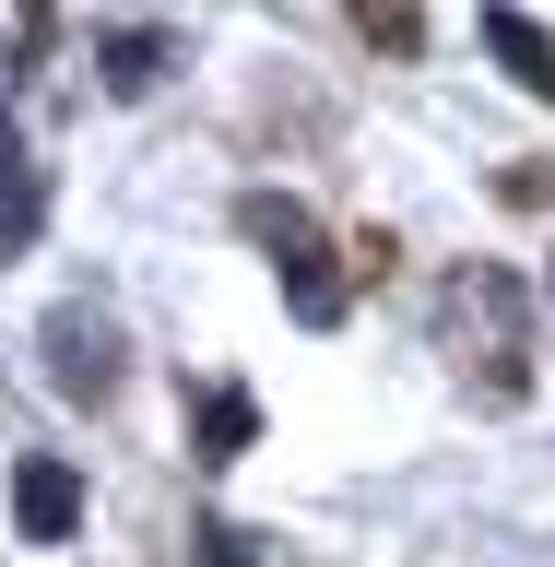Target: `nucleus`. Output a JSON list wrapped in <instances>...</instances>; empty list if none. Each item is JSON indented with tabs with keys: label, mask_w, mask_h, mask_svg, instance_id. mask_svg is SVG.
Here are the masks:
<instances>
[{
	"label": "nucleus",
	"mask_w": 555,
	"mask_h": 567,
	"mask_svg": "<svg viewBox=\"0 0 555 567\" xmlns=\"http://www.w3.org/2000/svg\"><path fill=\"white\" fill-rule=\"evenodd\" d=\"M35 343H48V390H60V402H119V319L106 308L71 296V308H48Z\"/></svg>",
	"instance_id": "obj_3"
},
{
	"label": "nucleus",
	"mask_w": 555,
	"mask_h": 567,
	"mask_svg": "<svg viewBox=\"0 0 555 567\" xmlns=\"http://www.w3.org/2000/svg\"><path fill=\"white\" fill-rule=\"evenodd\" d=\"M544 296H555V272H544Z\"/></svg>",
	"instance_id": "obj_11"
},
{
	"label": "nucleus",
	"mask_w": 555,
	"mask_h": 567,
	"mask_svg": "<svg viewBox=\"0 0 555 567\" xmlns=\"http://www.w3.org/2000/svg\"><path fill=\"white\" fill-rule=\"evenodd\" d=\"M248 437H260V402H248V390H202V414H189V461L225 473V461H248Z\"/></svg>",
	"instance_id": "obj_7"
},
{
	"label": "nucleus",
	"mask_w": 555,
	"mask_h": 567,
	"mask_svg": "<svg viewBox=\"0 0 555 567\" xmlns=\"http://www.w3.org/2000/svg\"><path fill=\"white\" fill-rule=\"evenodd\" d=\"M95 60H106V83H119V95H154L177 48H166L154 24H106V35H95Z\"/></svg>",
	"instance_id": "obj_8"
},
{
	"label": "nucleus",
	"mask_w": 555,
	"mask_h": 567,
	"mask_svg": "<svg viewBox=\"0 0 555 567\" xmlns=\"http://www.w3.org/2000/svg\"><path fill=\"white\" fill-rule=\"evenodd\" d=\"M367 48H390V60H414V48H425V12H367Z\"/></svg>",
	"instance_id": "obj_10"
},
{
	"label": "nucleus",
	"mask_w": 555,
	"mask_h": 567,
	"mask_svg": "<svg viewBox=\"0 0 555 567\" xmlns=\"http://www.w3.org/2000/svg\"><path fill=\"white\" fill-rule=\"evenodd\" d=\"M12 532H24V544H71V532H83V473H71V461H12Z\"/></svg>",
	"instance_id": "obj_4"
},
{
	"label": "nucleus",
	"mask_w": 555,
	"mask_h": 567,
	"mask_svg": "<svg viewBox=\"0 0 555 567\" xmlns=\"http://www.w3.org/2000/svg\"><path fill=\"white\" fill-rule=\"evenodd\" d=\"M189 544H202V567H260V532H237V520H202Z\"/></svg>",
	"instance_id": "obj_9"
},
{
	"label": "nucleus",
	"mask_w": 555,
	"mask_h": 567,
	"mask_svg": "<svg viewBox=\"0 0 555 567\" xmlns=\"http://www.w3.org/2000/svg\"><path fill=\"white\" fill-rule=\"evenodd\" d=\"M485 48L508 60V83H521V95H544V106H555V35L532 24L521 0H496V12H485Z\"/></svg>",
	"instance_id": "obj_6"
},
{
	"label": "nucleus",
	"mask_w": 555,
	"mask_h": 567,
	"mask_svg": "<svg viewBox=\"0 0 555 567\" xmlns=\"http://www.w3.org/2000/svg\"><path fill=\"white\" fill-rule=\"evenodd\" d=\"M438 354L461 367V390H473L485 414H508V402L532 390V296H521V272L461 260L450 296H438Z\"/></svg>",
	"instance_id": "obj_1"
},
{
	"label": "nucleus",
	"mask_w": 555,
	"mask_h": 567,
	"mask_svg": "<svg viewBox=\"0 0 555 567\" xmlns=\"http://www.w3.org/2000/svg\"><path fill=\"white\" fill-rule=\"evenodd\" d=\"M237 237L273 260L284 308L308 319V331H331V319L354 308V284H343V260H331V237H319V213H308V202H284V189H248V202H237Z\"/></svg>",
	"instance_id": "obj_2"
},
{
	"label": "nucleus",
	"mask_w": 555,
	"mask_h": 567,
	"mask_svg": "<svg viewBox=\"0 0 555 567\" xmlns=\"http://www.w3.org/2000/svg\"><path fill=\"white\" fill-rule=\"evenodd\" d=\"M35 225H48V177H35L24 131L0 118V260H24V248H35Z\"/></svg>",
	"instance_id": "obj_5"
}]
</instances>
